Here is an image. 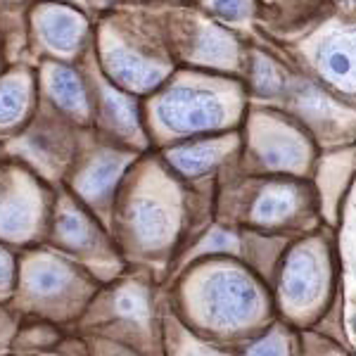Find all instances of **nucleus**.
Listing matches in <instances>:
<instances>
[{
    "mask_svg": "<svg viewBox=\"0 0 356 356\" xmlns=\"http://www.w3.org/2000/svg\"><path fill=\"white\" fill-rule=\"evenodd\" d=\"M43 26H45V36H50V41L55 43V48H62V50L74 48L83 31L81 22L67 13H53L50 17H45Z\"/></svg>",
    "mask_w": 356,
    "mask_h": 356,
    "instance_id": "nucleus-13",
    "label": "nucleus"
},
{
    "mask_svg": "<svg viewBox=\"0 0 356 356\" xmlns=\"http://www.w3.org/2000/svg\"><path fill=\"white\" fill-rule=\"evenodd\" d=\"M69 275L62 266L57 264H36V266L29 271V285L36 295H57L67 288Z\"/></svg>",
    "mask_w": 356,
    "mask_h": 356,
    "instance_id": "nucleus-15",
    "label": "nucleus"
},
{
    "mask_svg": "<svg viewBox=\"0 0 356 356\" xmlns=\"http://www.w3.org/2000/svg\"><path fill=\"white\" fill-rule=\"evenodd\" d=\"M10 275H13V266H10V257L5 252H0V288L10 283Z\"/></svg>",
    "mask_w": 356,
    "mask_h": 356,
    "instance_id": "nucleus-23",
    "label": "nucleus"
},
{
    "mask_svg": "<svg viewBox=\"0 0 356 356\" xmlns=\"http://www.w3.org/2000/svg\"><path fill=\"white\" fill-rule=\"evenodd\" d=\"M134 228L136 235L145 247H157L169 238L174 219L171 211L157 200H140L134 207Z\"/></svg>",
    "mask_w": 356,
    "mask_h": 356,
    "instance_id": "nucleus-7",
    "label": "nucleus"
},
{
    "mask_svg": "<svg viewBox=\"0 0 356 356\" xmlns=\"http://www.w3.org/2000/svg\"><path fill=\"white\" fill-rule=\"evenodd\" d=\"M186 356H221V354H216V352H211V349H191Z\"/></svg>",
    "mask_w": 356,
    "mask_h": 356,
    "instance_id": "nucleus-25",
    "label": "nucleus"
},
{
    "mask_svg": "<svg viewBox=\"0 0 356 356\" xmlns=\"http://www.w3.org/2000/svg\"><path fill=\"white\" fill-rule=\"evenodd\" d=\"M228 97L204 86H178L157 102V119L176 134L221 129L231 119Z\"/></svg>",
    "mask_w": 356,
    "mask_h": 356,
    "instance_id": "nucleus-1",
    "label": "nucleus"
},
{
    "mask_svg": "<svg viewBox=\"0 0 356 356\" xmlns=\"http://www.w3.org/2000/svg\"><path fill=\"white\" fill-rule=\"evenodd\" d=\"M335 5L349 15H356V0H335Z\"/></svg>",
    "mask_w": 356,
    "mask_h": 356,
    "instance_id": "nucleus-24",
    "label": "nucleus"
},
{
    "mask_svg": "<svg viewBox=\"0 0 356 356\" xmlns=\"http://www.w3.org/2000/svg\"><path fill=\"white\" fill-rule=\"evenodd\" d=\"M195 55L200 60L214 62V65H233L238 57V45L228 33H223L216 26H204L197 36V48Z\"/></svg>",
    "mask_w": 356,
    "mask_h": 356,
    "instance_id": "nucleus-10",
    "label": "nucleus"
},
{
    "mask_svg": "<svg viewBox=\"0 0 356 356\" xmlns=\"http://www.w3.org/2000/svg\"><path fill=\"white\" fill-rule=\"evenodd\" d=\"M257 147H259L261 162L268 169L300 171L309 157L302 138L292 129H283V126H273V129L264 131L261 136H257Z\"/></svg>",
    "mask_w": 356,
    "mask_h": 356,
    "instance_id": "nucleus-5",
    "label": "nucleus"
},
{
    "mask_svg": "<svg viewBox=\"0 0 356 356\" xmlns=\"http://www.w3.org/2000/svg\"><path fill=\"white\" fill-rule=\"evenodd\" d=\"M117 307H119V312L124 316H129V318L140 321L143 316H145V304H143V300L136 292H122L117 300Z\"/></svg>",
    "mask_w": 356,
    "mask_h": 356,
    "instance_id": "nucleus-22",
    "label": "nucleus"
},
{
    "mask_svg": "<svg viewBox=\"0 0 356 356\" xmlns=\"http://www.w3.org/2000/svg\"><path fill=\"white\" fill-rule=\"evenodd\" d=\"M26 105V86L15 79V81L0 83V124L15 122Z\"/></svg>",
    "mask_w": 356,
    "mask_h": 356,
    "instance_id": "nucleus-17",
    "label": "nucleus"
},
{
    "mask_svg": "<svg viewBox=\"0 0 356 356\" xmlns=\"http://www.w3.org/2000/svg\"><path fill=\"white\" fill-rule=\"evenodd\" d=\"M31 219H33L31 204L24 197H10L0 204V233L5 235L26 233Z\"/></svg>",
    "mask_w": 356,
    "mask_h": 356,
    "instance_id": "nucleus-14",
    "label": "nucleus"
},
{
    "mask_svg": "<svg viewBox=\"0 0 356 356\" xmlns=\"http://www.w3.org/2000/svg\"><path fill=\"white\" fill-rule=\"evenodd\" d=\"M288 354V344L280 335H268L259 340L257 344H252L247 356H285Z\"/></svg>",
    "mask_w": 356,
    "mask_h": 356,
    "instance_id": "nucleus-21",
    "label": "nucleus"
},
{
    "mask_svg": "<svg viewBox=\"0 0 356 356\" xmlns=\"http://www.w3.org/2000/svg\"><path fill=\"white\" fill-rule=\"evenodd\" d=\"M321 74L344 93H356V31L337 29L316 48Z\"/></svg>",
    "mask_w": 356,
    "mask_h": 356,
    "instance_id": "nucleus-3",
    "label": "nucleus"
},
{
    "mask_svg": "<svg viewBox=\"0 0 356 356\" xmlns=\"http://www.w3.org/2000/svg\"><path fill=\"white\" fill-rule=\"evenodd\" d=\"M57 228H60V235H62V240H65V243L76 245V247L88 245L90 228H88V223L83 221V216L76 214V211H65V214L60 216Z\"/></svg>",
    "mask_w": 356,
    "mask_h": 356,
    "instance_id": "nucleus-18",
    "label": "nucleus"
},
{
    "mask_svg": "<svg viewBox=\"0 0 356 356\" xmlns=\"http://www.w3.org/2000/svg\"><path fill=\"white\" fill-rule=\"evenodd\" d=\"M252 81H254V90L264 97L280 95L285 90V76L278 67L273 65L268 57L257 55L254 69H252Z\"/></svg>",
    "mask_w": 356,
    "mask_h": 356,
    "instance_id": "nucleus-16",
    "label": "nucleus"
},
{
    "mask_svg": "<svg viewBox=\"0 0 356 356\" xmlns=\"http://www.w3.org/2000/svg\"><path fill=\"white\" fill-rule=\"evenodd\" d=\"M105 107L107 112L112 114L114 126L124 131V134H136V114H134V105H131L126 97L122 95H105Z\"/></svg>",
    "mask_w": 356,
    "mask_h": 356,
    "instance_id": "nucleus-19",
    "label": "nucleus"
},
{
    "mask_svg": "<svg viewBox=\"0 0 356 356\" xmlns=\"http://www.w3.org/2000/svg\"><path fill=\"white\" fill-rule=\"evenodd\" d=\"M202 314L216 328H235L254 318L259 309L257 285L243 271L219 268L202 283Z\"/></svg>",
    "mask_w": 356,
    "mask_h": 356,
    "instance_id": "nucleus-2",
    "label": "nucleus"
},
{
    "mask_svg": "<svg viewBox=\"0 0 356 356\" xmlns=\"http://www.w3.org/2000/svg\"><path fill=\"white\" fill-rule=\"evenodd\" d=\"M226 145H228V140L197 143V145L178 147V150L169 154V159L181 174L200 176V174H204V171H209L211 166L226 154Z\"/></svg>",
    "mask_w": 356,
    "mask_h": 356,
    "instance_id": "nucleus-8",
    "label": "nucleus"
},
{
    "mask_svg": "<svg viewBox=\"0 0 356 356\" xmlns=\"http://www.w3.org/2000/svg\"><path fill=\"white\" fill-rule=\"evenodd\" d=\"M211 10L216 15L223 17V19H231V22H238L243 17L250 15V0H209Z\"/></svg>",
    "mask_w": 356,
    "mask_h": 356,
    "instance_id": "nucleus-20",
    "label": "nucleus"
},
{
    "mask_svg": "<svg viewBox=\"0 0 356 356\" xmlns=\"http://www.w3.org/2000/svg\"><path fill=\"white\" fill-rule=\"evenodd\" d=\"M352 330H354V335H356V314L352 316Z\"/></svg>",
    "mask_w": 356,
    "mask_h": 356,
    "instance_id": "nucleus-26",
    "label": "nucleus"
},
{
    "mask_svg": "<svg viewBox=\"0 0 356 356\" xmlns=\"http://www.w3.org/2000/svg\"><path fill=\"white\" fill-rule=\"evenodd\" d=\"M107 69L114 74L117 81L136 90H147L164 79L162 65L134 53L126 45H112V50L107 53Z\"/></svg>",
    "mask_w": 356,
    "mask_h": 356,
    "instance_id": "nucleus-6",
    "label": "nucleus"
},
{
    "mask_svg": "<svg viewBox=\"0 0 356 356\" xmlns=\"http://www.w3.org/2000/svg\"><path fill=\"white\" fill-rule=\"evenodd\" d=\"M119 356H129V354H119Z\"/></svg>",
    "mask_w": 356,
    "mask_h": 356,
    "instance_id": "nucleus-27",
    "label": "nucleus"
},
{
    "mask_svg": "<svg viewBox=\"0 0 356 356\" xmlns=\"http://www.w3.org/2000/svg\"><path fill=\"white\" fill-rule=\"evenodd\" d=\"M50 86H53V93H55V100L60 102L65 110L69 112H79L83 114L88 102H86V93H83V86L74 76L72 72L67 69H55L53 72V79H50Z\"/></svg>",
    "mask_w": 356,
    "mask_h": 356,
    "instance_id": "nucleus-12",
    "label": "nucleus"
},
{
    "mask_svg": "<svg viewBox=\"0 0 356 356\" xmlns=\"http://www.w3.org/2000/svg\"><path fill=\"white\" fill-rule=\"evenodd\" d=\"M119 174H122V159L112 157V154L110 157H100V159H95V162L90 164V169L81 176L79 188H81V193L88 195V197H100V195H105L114 186Z\"/></svg>",
    "mask_w": 356,
    "mask_h": 356,
    "instance_id": "nucleus-11",
    "label": "nucleus"
},
{
    "mask_svg": "<svg viewBox=\"0 0 356 356\" xmlns=\"http://www.w3.org/2000/svg\"><path fill=\"white\" fill-rule=\"evenodd\" d=\"M297 211V195L290 188H268L259 195L252 209V221L259 226H275L288 221Z\"/></svg>",
    "mask_w": 356,
    "mask_h": 356,
    "instance_id": "nucleus-9",
    "label": "nucleus"
},
{
    "mask_svg": "<svg viewBox=\"0 0 356 356\" xmlns=\"http://www.w3.org/2000/svg\"><path fill=\"white\" fill-rule=\"evenodd\" d=\"M321 285H323V266L316 252L309 247L292 250L280 275L285 302H290L292 307H309L318 297Z\"/></svg>",
    "mask_w": 356,
    "mask_h": 356,
    "instance_id": "nucleus-4",
    "label": "nucleus"
}]
</instances>
